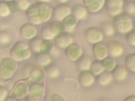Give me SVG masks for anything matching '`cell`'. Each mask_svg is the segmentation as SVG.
<instances>
[{
  "label": "cell",
  "mask_w": 135,
  "mask_h": 101,
  "mask_svg": "<svg viewBox=\"0 0 135 101\" xmlns=\"http://www.w3.org/2000/svg\"><path fill=\"white\" fill-rule=\"evenodd\" d=\"M11 58L15 61H23L28 59L31 56L28 43L23 41L16 42L11 47L9 51Z\"/></svg>",
  "instance_id": "1"
},
{
  "label": "cell",
  "mask_w": 135,
  "mask_h": 101,
  "mask_svg": "<svg viewBox=\"0 0 135 101\" xmlns=\"http://www.w3.org/2000/svg\"><path fill=\"white\" fill-rule=\"evenodd\" d=\"M112 23L115 31L120 34H126L133 29L132 18L130 15L123 12L113 17Z\"/></svg>",
  "instance_id": "2"
},
{
  "label": "cell",
  "mask_w": 135,
  "mask_h": 101,
  "mask_svg": "<svg viewBox=\"0 0 135 101\" xmlns=\"http://www.w3.org/2000/svg\"><path fill=\"white\" fill-rule=\"evenodd\" d=\"M18 68L16 61L11 58H4L0 63V77L4 80L11 79Z\"/></svg>",
  "instance_id": "3"
},
{
  "label": "cell",
  "mask_w": 135,
  "mask_h": 101,
  "mask_svg": "<svg viewBox=\"0 0 135 101\" xmlns=\"http://www.w3.org/2000/svg\"><path fill=\"white\" fill-rule=\"evenodd\" d=\"M85 40L90 44H94L100 42L103 38V35L98 27L91 26L86 28L83 32Z\"/></svg>",
  "instance_id": "4"
},
{
  "label": "cell",
  "mask_w": 135,
  "mask_h": 101,
  "mask_svg": "<svg viewBox=\"0 0 135 101\" xmlns=\"http://www.w3.org/2000/svg\"><path fill=\"white\" fill-rule=\"evenodd\" d=\"M64 54L70 60L76 62L83 55V50L80 45L73 42L65 48Z\"/></svg>",
  "instance_id": "5"
},
{
  "label": "cell",
  "mask_w": 135,
  "mask_h": 101,
  "mask_svg": "<svg viewBox=\"0 0 135 101\" xmlns=\"http://www.w3.org/2000/svg\"><path fill=\"white\" fill-rule=\"evenodd\" d=\"M71 15V7L66 4L57 3L52 8V16L54 20L61 22Z\"/></svg>",
  "instance_id": "6"
},
{
  "label": "cell",
  "mask_w": 135,
  "mask_h": 101,
  "mask_svg": "<svg viewBox=\"0 0 135 101\" xmlns=\"http://www.w3.org/2000/svg\"><path fill=\"white\" fill-rule=\"evenodd\" d=\"M123 3L122 0H108L105 1L104 6L107 13L113 17L123 12Z\"/></svg>",
  "instance_id": "7"
},
{
  "label": "cell",
  "mask_w": 135,
  "mask_h": 101,
  "mask_svg": "<svg viewBox=\"0 0 135 101\" xmlns=\"http://www.w3.org/2000/svg\"><path fill=\"white\" fill-rule=\"evenodd\" d=\"M37 15L42 22L49 21L52 16V8L44 1H38L35 3Z\"/></svg>",
  "instance_id": "8"
},
{
  "label": "cell",
  "mask_w": 135,
  "mask_h": 101,
  "mask_svg": "<svg viewBox=\"0 0 135 101\" xmlns=\"http://www.w3.org/2000/svg\"><path fill=\"white\" fill-rule=\"evenodd\" d=\"M54 44L59 48H65L74 42L73 37L71 33L63 32L53 39Z\"/></svg>",
  "instance_id": "9"
},
{
  "label": "cell",
  "mask_w": 135,
  "mask_h": 101,
  "mask_svg": "<svg viewBox=\"0 0 135 101\" xmlns=\"http://www.w3.org/2000/svg\"><path fill=\"white\" fill-rule=\"evenodd\" d=\"M92 53L95 59L101 61L109 55L107 44L102 42L93 44Z\"/></svg>",
  "instance_id": "10"
},
{
  "label": "cell",
  "mask_w": 135,
  "mask_h": 101,
  "mask_svg": "<svg viewBox=\"0 0 135 101\" xmlns=\"http://www.w3.org/2000/svg\"><path fill=\"white\" fill-rule=\"evenodd\" d=\"M45 93V87L43 83H33L28 88V95L36 101L40 100Z\"/></svg>",
  "instance_id": "11"
},
{
  "label": "cell",
  "mask_w": 135,
  "mask_h": 101,
  "mask_svg": "<svg viewBox=\"0 0 135 101\" xmlns=\"http://www.w3.org/2000/svg\"><path fill=\"white\" fill-rule=\"evenodd\" d=\"M20 34L22 38L30 40L36 36L37 29L34 25L27 23L20 27Z\"/></svg>",
  "instance_id": "12"
},
{
  "label": "cell",
  "mask_w": 135,
  "mask_h": 101,
  "mask_svg": "<svg viewBox=\"0 0 135 101\" xmlns=\"http://www.w3.org/2000/svg\"><path fill=\"white\" fill-rule=\"evenodd\" d=\"M108 53L111 57H119L121 56L124 52L122 45L118 41L115 40L109 41L107 44Z\"/></svg>",
  "instance_id": "13"
},
{
  "label": "cell",
  "mask_w": 135,
  "mask_h": 101,
  "mask_svg": "<svg viewBox=\"0 0 135 101\" xmlns=\"http://www.w3.org/2000/svg\"><path fill=\"white\" fill-rule=\"evenodd\" d=\"M78 80L80 85L83 87L90 86L95 81V76L89 70L80 72Z\"/></svg>",
  "instance_id": "14"
},
{
  "label": "cell",
  "mask_w": 135,
  "mask_h": 101,
  "mask_svg": "<svg viewBox=\"0 0 135 101\" xmlns=\"http://www.w3.org/2000/svg\"><path fill=\"white\" fill-rule=\"evenodd\" d=\"M71 15L78 21L83 20L87 17L88 10L83 4L77 3L73 4L71 7Z\"/></svg>",
  "instance_id": "15"
},
{
  "label": "cell",
  "mask_w": 135,
  "mask_h": 101,
  "mask_svg": "<svg viewBox=\"0 0 135 101\" xmlns=\"http://www.w3.org/2000/svg\"><path fill=\"white\" fill-rule=\"evenodd\" d=\"M28 88L29 87L26 84L18 83L15 85L12 95L16 99L26 97L28 95Z\"/></svg>",
  "instance_id": "16"
},
{
  "label": "cell",
  "mask_w": 135,
  "mask_h": 101,
  "mask_svg": "<svg viewBox=\"0 0 135 101\" xmlns=\"http://www.w3.org/2000/svg\"><path fill=\"white\" fill-rule=\"evenodd\" d=\"M105 0H83V4L91 13L99 12L104 6Z\"/></svg>",
  "instance_id": "17"
},
{
  "label": "cell",
  "mask_w": 135,
  "mask_h": 101,
  "mask_svg": "<svg viewBox=\"0 0 135 101\" xmlns=\"http://www.w3.org/2000/svg\"><path fill=\"white\" fill-rule=\"evenodd\" d=\"M111 73L114 79L117 81L121 82L126 79L128 75V69L124 66L121 64H117Z\"/></svg>",
  "instance_id": "18"
},
{
  "label": "cell",
  "mask_w": 135,
  "mask_h": 101,
  "mask_svg": "<svg viewBox=\"0 0 135 101\" xmlns=\"http://www.w3.org/2000/svg\"><path fill=\"white\" fill-rule=\"evenodd\" d=\"M28 78L34 83H42L45 78L44 69L38 66H35L32 69Z\"/></svg>",
  "instance_id": "19"
},
{
  "label": "cell",
  "mask_w": 135,
  "mask_h": 101,
  "mask_svg": "<svg viewBox=\"0 0 135 101\" xmlns=\"http://www.w3.org/2000/svg\"><path fill=\"white\" fill-rule=\"evenodd\" d=\"M98 28L101 31L103 36H111L115 33V29L111 22L102 21L98 24Z\"/></svg>",
  "instance_id": "20"
},
{
  "label": "cell",
  "mask_w": 135,
  "mask_h": 101,
  "mask_svg": "<svg viewBox=\"0 0 135 101\" xmlns=\"http://www.w3.org/2000/svg\"><path fill=\"white\" fill-rule=\"evenodd\" d=\"M92 61L89 56L83 55L79 59L75 62V66L79 72L89 70Z\"/></svg>",
  "instance_id": "21"
},
{
  "label": "cell",
  "mask_w": 135,
  "mask_h": 101,
  "mask_svg": "<svg viewBox=\"0 0 135 101\" xmlns=\"http://www.w3.org/2000/svg\"><path fill=\"white\" fill-rule=\"evenodd\" d=\"M79 21L72 15L65 18L61 23L63 26L64 32L71 33L72 32L78 23Z\"/></svg>",
  "instance_id": "22"
},
{
  "label": "cell",
  "mask_w": 135,
  "mask_h": 101,
  "mask_svg": "<svg viewBox=\"0 0 135 101\" xmlns=\"http://www.w3.org/2000/svg\"><path fill=\"white\" fill-rule=\"evenodd\" d=\"M113 79L111 72L103 71L95 77V80L101 86H105L109 84Z\"/></svg>",
  "instance_id": "23"
},
{
  "label": "cell",
  "mask_w": 135,
  "mask_h": 101,
  "mask_svg": "<svg viewBox=\"0 0 135 101\" xmlns=\"http://www.w3.org/2000/svg\"><path fill=\"white\" fill-rule=\"evenodd\" d=\"M46 24L54 37L62 32H64V27L61 22L53 20L47 23Z\"/></svg>",
  "instance_id": "24"
},
{
  "label": "cell",
  "mask_w": 135,
  "mask_h": 101,
  "mask_svg": "<svg viewBox=\"0 0 135 101\" xmlns=\"http://www.w3.org/2000/svg\"><path fill=\"white\" fill-rule=\"evenodd\" d=\"M35 60L38 66L43 68L52 63V59L49 55L41 52L36 53Z\"/></svg>",
  "instance_id": "25"
},
{
  "label": "cell",
  "mask_w": 135,
  "mask_h": 101,
  "mask_svg": "<svg viewBox=\"0 0 135 101\" xmlns=\"http://www.w3.org/2000/svg\"><path fill=\"white\" fill-rule=\"evenodd\" d=\"M44 39L41 37L36 36L32 39L29 40L28 45L31 51L35 53L40 52L41 45Z\"/></svg>",
  "instance_id": "26"
},
{
  "label": "cell",
  "mask_w": 135,
  "mask_h": 101,
  "mask_svg": "<svg viewBox=\"0 0 135 101\" xmlns=\"http://www.w3.org/2000/svg\"><path fill=\"white\" fill-rule=\"evenodd\" d=\"M44 70L46 76L50 78H56L60 74V70L58 67L53 63L44 67Z\"/></svg>",
  "instance_id": "27"
},
{
  "label": "cell",
  "mask_w": 135,
  "mask_h": 101,
  "mask_svg": "<svg viewBox=\"0 0 135 101\" xmlns=\"http://www.w3.org/2000/svg\"><path fill=\"white\" fill-rule=\"evenodd\" d=\"M104 71L111 72L117 65L115 60L111 56H108L101 61Z\"/></svg>",
  "instance_id": "28"
},
{
  "label": "cell",
  "mask_w": 135,
  "mask_h": 101,
  "mask_svg": "<svg viewBox=\"0 0 135 101\" xmlns=\"http://www.w3.org/2000/svg\"><path fill=\"white\" fill-rule=\"evenodd\" d=\"M124 63L128 70L135 73V53L127 54L124 58Z\"/></svg>",
  "instance_id": "29"
},
{
  "label": "cell",
  "mask_w": 135,
  "mask_h": 101,
  "mask_svg": "<svg viewBox=\"0 0 135 101\" xmlns=\"http://www.w3.org/2000/svg\"><path fill=\"white\" fill-rule=\"evenodd\" d=\"M89 71L95 77L104 71L101 61L94 59L92 61Z\"/></svg>",
  "instance_id": "30"
},
{
  "label": "cell",
  "mask_w": 135,
  "mask_h": 101,
  "mask_svg": "<svg viewBox=\"0 0 135 101\" xmlns=\"http://www.w3.org/2000/svg\"><path fill=\"white\" fill-rule=\"evenodd\" d=\"M54 43L53 40L44 39L41 45L40 52L49 55L54 49Z\"/></svg>",
  "instance_id": "31"
},
{
  "label": "cell",
  "mask_w": 135,
  "mask_h": 101,
  "mask_svg": "<svg viewBox=\"0 0 135 101\" xmlns=\"http://www.w3.org/2000/svg\"><path fill=\"white\" fill-rule=\"evenodd\" d=\"M123 12L130 15L135 14V5L132 1H123Z\"/></svg>",
  "instance_id": "32"
},
{
  "label": "cell",
  "mask_w": 135,
  "mask_h": 101,
  "mask_svg": "<svg viewBox=\"0 0 135 101\" xmlns=\"http://www.w3.org/2000/svg\"><path fill=\"white\" fill-rule=\"evenodd\" d=\"M41 37L45 40H52L54 37L51 33L47 24L43 25L40 30Z\"/></svg>",
  "instance_id": "33"
},
{
  "label": "cell",
  "mask_w": 135,
  "mask_h": 101,
  "mask_svg": "<svg viewBox=\"0 0 135 101\" xmlns=\"http://www.w3.org/2000/svg\"><path fill=\"white\" fill-rule=\"evenodd\" d=\"M35 64L32 63H26L24 64L21 69V74L23 77L25 78L29 77L30 74L32 70V69L36 66Z\"/></svg>",
  "instance_id": "34"
},
{
  "label": "cell",
  "mask_w": 135,
  "mask_h": 101,
  "mask_svg": "<svg viewBox=\"0 0 135 101\" xmlns=\"http://www.w3.org/2000/svg\"><path fill=\"white\" fill-rule=\"evenodd\" d=\"M10 14V12L6 1H0V17H6Z\"/></svg>",
  "instance_id": "35"
},
{
  "label": "cell",
  "mask_w": 135,
  "mask_h": 101,
  "mask_svg": "<svg viewBox=\"0 0 135 101\" xmlns=\"http://www.w3.org/2000/svg\"><path fill=\"white\" fill-rule=\"evenodd\" d=\"M25 14L26 16L27 17V19L38 15H37V9L36 5V3H33L31 4L29 7L25 11Z\"/></svg>",
  "instance_id": "36"
},
{
  "label": "cell",
  "mask_w": 135,
  "mask_h": 101,
  "mask_svg": "<svg viewBox=\"0 0 135 101\" xmlns=\"http://www.w3.org/2000/svg\"><path fill=\"white\" fill-rule=\"evenodd\" d=\"M11 37L8 32L5 31H0V44L6 45L11 42Z\"/></svg>",
  "instance_id": "37"
},
{
  "label": "cell",
  "mask_w": 135,
  "mask_h": 101,
  "mask_svg": "<svg viewBox=\"0 0 135 101\" xmlns=\"http://www.w3.org/2000/svg\"><path fill=\"white\" fill-rule=\"evenodd\" d=\"M10 13H16L20 10L18 2L15 1H7Z\"/></svg>",
  "instance_id": "38"
},
{
  "label": "cell",
  "mask_w": 135,
  "mask_h": 101,
  "mask_svg": "<svg viewBox=\"0 0 135 101\" xmlns=\"http://www.w3.org/2000/svg\"><path fill=\"white\" fill-rule=\"evenodd\" d=\"M126 35L127 43L132 46H135V29H132Z\"/></svg>",
  "instance_id": "39"
},
{
  "label": "cell",
  "mask_w": 135,
  "mask_h": 101,
  "mask_svg": "<svg viewBox=\"0 0 135 101\" xmlns=\"http://www.w3.org/2000/svg\"><path fill=\"white\" fill-rule=\"evenodd\" d=\"M17 2L18 4L20 9H21L24 11H26L29 7V6L31 5L30 2L26 0L20 1Z\"/></svg>",
  "instance_id": "40"
},
{
  "label": "cell",
  "mask_w": 135,
  "mask_h": 101,
  "mask_svg": "<svg viewBox=\"0 0 135 101\" xmlns=\"http://www.w3.org/2000/svg\"><path fill=\"white\" fill-rule=\"evenodd\" d=\"M7 89L3 86L0 85V101H4L7 96Z\"/></svg>",
  "instance_id": "41"
},
{
  "label": "cell",
  "mask_w": 135,
  "mask_h": 101,
  "mask_svg": "<svg viewBox=\"0 0 135 101\" xmlns=\"http://www.w3.org/2000/svg\"><path fill=\"white\" fill-rule=\"evenodd\" d=\"M51 101H66V100L62 96L54 94L51 96Z\"/></svg>",
  "instance_id": "42"
},
{
  "label": "cell",
  "mask_w": 135,
  "mask_h": 101,
  "mask_svg": "<svg viewBox=\"0 0 135 101\" xmlns=\"http://www.w3.org/2000/svg\"><path fill=\"white\" fill-rule=\"evenodd\" d=\"M123 101H135V95H131L126 97Z\"/></svg>",
  "instance_id": "43"
},
{
  "label": "cell",
  "mask_w": 135,
  "mask_h": 101,
  "mask_svg": "<svg viewBox=\"0 0 135 101\" xmlns=\"http://www.w3.org/2000/svg\"><path fill=\"white\" fill-rule=\"evenodd\" d=\"M4 101H16V99L13 96H7Z\"/></svg>",
  "instance_id": "44"
},
{
  "label": "cell",
  "mask_w": 135,
  "mask_h": 101,
  "mask_svg": "<svg viewBox=\"0 0 135 101\" xmlns=\"http://www.w3.org/2000/svg\"><path fill=\"white\" fill-rule=\"evenodd\" d=\"M95 101H109V100L105 97H100V98H98V99H97L95 100Z\"/></svg>",
  "instance_id": "45"
},
{
  "label": "cell",
  "mask_w": 135,
  "mask_h": 101,
  "mask_svg": "<svg viewBox=\"0 0 135 101\" xmlns=\"http://www.w3.org/2000/svg\"><path fill=\"white\" fill-rule=\"evenodd\" d=\"M16 101H30V100L27 97H24V98L16 99Z\"/></svg>",
  "instance_id": "46"
},
{
  "label": "cell",
  "mask_w": 135,
  "mask_h": 101,
  "mask_svg": "<svg viewBox=\"0 0 135 101\" xmlns=\"http://www.w3.org/2000/svg\"><path fill=\"white\" fill-rule=\"evenodd\" d=\"M133 26H134V28H135V22H134V23H133Z\"/></svg>",
  "instance_id": "47"
},
{
  "label": "cell",
  "mask_w": 135,
  "mask_h": 101,
  "mask_svg": "<svg viewBox=\"0 0 135 101\" xmlns=\"http://www.w3.org/2000/svg\"><path fill=\"white\" fill-rule=\"evenodd\" d=\"M133 3H134V4L135 5V1H133Z\"/></svg>",
  "instance_id": "48"
}]
</instances>
